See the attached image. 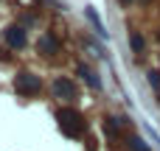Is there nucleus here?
I'll use <instances>...</instances> for the list:
<instances>
[{
    "label": "nucleus",
    "mask_w": 160,
    "mask_h": 151,
    "mask_svg": "<svg viewBox=\"0 0 160 151\" xmlns=\"http://www.w3.org/2000/svg\"><path fill=\"white\" fill-rule=\"evenodd\" d=\"M56 123H59L62 134H68V137H82L84 129H87L84 115H82L79 109H73V106H62V109L56 112Z\"/></svg>",
    "instance_id": "f257e3e1"
},
{
    "label": "nucleus",
    "mask_w": 160,
    "mask_h": 151,
    "mask_svg": "<svg viewBox=\"0 0 160 151\" xmlns=\"http://www.w3.org/2000/svg\"><path fill=\"white\" fill-rule=\"evenodd\" d=\"M14 90H17L22 98H34V95H39L42 81H39V76H34V73H17V78H14Z\"/></svg>",
    "instance_id": "f03ea898"
},
{
    "label": "nucleus",
    "mask_w": 160,
    "mask_h": 151,
    "mask_svg": "<svg viewBox=\"0 0 160 151\" xmlns=\"http://www.w3.org/2000/svg\"><path fill=\"white\" fill-rule=\"evenodd\" d=\"M53 98H59V101H73V98H76V84H73L70 78L59 76V78L53 81Z\"/></svg>",
    "instance_id": "7ed1b4c3"
},
{
    "label": "nucleus",
    "mask_w": 160,
    "mask_h": 151,
    "mask_svg": "<svg viewBox=\"0 0 160 151\" xmlns=\"http://www.w3.org/2000/svg\"><path fill=\"white\" fill-rule=\"evenodd\" d=\"M6 45H8L11 50L25 48V28H22V25H8V28H6Z\"/></svg>",
    "instance_id": "20e7f679"
},
{
    "label": "nucleus",
    "mask_w": 160,
    "mask_h": 151,
    "mask_svg": "<svg viewBox=\"0 0 160 151\" xmlns=\"http://www.w3.org/2000/svg\"><path fill=\"white\" fill-rule=\"evenodd\" d=\"M37 48H39V53L53 56V53H59V39H56L53 34H42V36H39V42H37Z\"/></svg>",
    "instance_id": "39448f33"
},
{
    "label": "nucleus",
    "mask_w": 160,
    "mask_h": 151,
    "mask_svg": "<svg viewBox=\"0 0 160 151\" xmlns=\"http://www.w3.org/2000/svg\"><path fill=\"white\" fill-rule=\"evenodd\" d=\"M79 76H82V78H84V81H87L93 90H101V81H98V76H96V73H93L87 64H79Z\"/></svg>",
    "instance_id": "423d86ee"
},
{
    "label": "nucleus",
    "mask_w": 160,
    "mask_h": 151,
    "mask_svg": "<svg viewBox=\"0 0 160 151\" xmlns=\"http://www.w3.org/2000/svg\"><path fill=\"white\" fill-rule=\"evenodd\" d=\"M84 14H87V20H90V22H93V28H96V34H98V36H101V39H107V36H110V34H107V28H104V25H101V20H98V14H96V11H93V8H84Z\"/></svg>",
    "instance_id": "0eeeda50"
},
{
    "label": "nucleus",
    "mask_w": 160,
    "mask_h": 151,
    "mask_svg": "<svg viewBox=\"0 0 160 151\" xmlns=\"http://www.w3.org/2000/svg\"><path fill=\"white\" fill-rule=\"evenodd\" d=\"M121 129H124L121 118H107V120H104V132H107L110 137H121Z\"/></svg>",
    "instance_id": "6e6552de"
},
{
    "label": "nucleus",
    "mask_w": 160,
    "mask_h": 151,
    "mask_svg": "<svg viewBox=\"0 0 160 151\" xmlns=\"http://www.w3.org/2000/svg\"><path fill=\"white\" fill-rule=\"evenodd\" d=\"M146 81H149V87H155V90L160 92V73H155V70H149V73H146Z\"/></svg>",
    "instance_id": "1a4fd4ad"
},
{
    "label": "nucleus",
    "mask_w": 160,
    "mask_h": 151,
    "mask_svg": "<svg viewBox=\"0 0 160 151\" xmlns=\"http://www.w3.org/2000/svg\"><path fill=\"white\" fill-rule=\"evenodd\" d=\"M132 151H149V149H146V143H143L141 137H135V140H132Z\"/></svg>",
    "instance_id": "9d476101"
},
{
    "label": "nucleus",
    "mask_w": 160,
    "mask_h": 151,
    "mask_svg": "<svg viewBox=\"0 0 160 151\" xmlns=\"http://www.w3.org/2000/svg\"><path fill=\"white\" fill-rule=\"evenodd\" d=\"M132 48H135V50H138V53H141V50H143V39H141V36H138V34H132Z\"/></svg>",
    "instance_id": "9b49d317"
},
{
    "label": "nucleus",
    "mask_w": 160,
    "mask_h": 151,
    "mask_svg": "<svg viewBox=\"0 0 160 151\" xmlns=\"http://www.w3.org/2000/svg\"><path fill=\"white\" fill-rule=\"evenodd\" d=\"M127 3H129V0H121V6H127Z\"/></svg>",
    "instance_id": "f8f14e48"
}]
</instances>
